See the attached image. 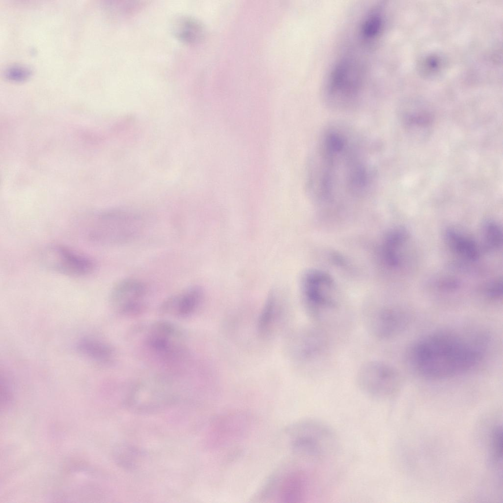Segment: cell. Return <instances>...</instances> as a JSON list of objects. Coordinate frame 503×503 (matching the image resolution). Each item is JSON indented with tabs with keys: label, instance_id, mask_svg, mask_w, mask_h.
Returning a JSON list of instances; mask_svg holds the SVG:
<instances>
[{
	"label": "cell",
	"instance_id": "6da1fadb",
	"mask_svg": "<svg viewBox=\"0 0 503 503\" xmlns=\"http://www.w3.org/2000/svg\"><path fill=\"white\" fill-rule=\"evenodd\" d=\"M483 349L477 341L457 333L441 331L416 342L407 357L413 369L430 379H443L467 372L483 358Z\"/></svg>",
	"mask_w": 503,
	"mask_h": 503
},
{
	"label": "cell",
	"instance_id": "7a4b0ae2",
	"mask_svg": "<svg viewBox=\"0 0 503 503\" xmlns=\"http://www.w3.org/2000/svg\"><path fill=\"white\" fill-rule=\"evenodd\" d=\"M144 226L139 214L123 209H112L97 214L91 220L87 233L92 241L101 244L117 245L137 239Z\"/></svg>",
	"mask_w": 503,
	"mask_h": 503
},
{
	"label": "cell",
	"instance_id": "3957f363",
	"mask_svg": "<svg viewBox=\"0 0 503 503\" xmlns=\"http://www.w3.org/2000/svg\"><path fill=\"white\" fill-rule=\"evenodd\" d=\"M141 342L148 354L165 363L176 362L185 356V335L177 325L168 321H157L147 326Z\"/></svg>",
	"mask_w": 503,
	"mask_h": 503
},
{
	"label": "cell",
	"instance_id": "277c9868",
	"mask_svg": "<svg viewBox=\"0 0 503 503\" xmlns=\"http://www.w3.org/2000/svg\"><path fill=\"white\" fill-rule=\"evenodd\" d=\"M335 283L325 273L311 270L302 278V289L305 301L316 319H321L327 313L337 307Z\"/></svg>",
	"mask_w": 503,
	"mask_h": 503
},
{
	"label": "cell",
	"instance_id": "5b68a950",
	"mask_svg": "<svg viewBox=\"0 0 503 503\" xmlns=\"http://www.w3.org/2000/svg\"><path fill=\"white\" fill-rule=\"evenodd\" d=\"M174 399L168 382L162 378L140 381L131 389L127 399L128 407L138 413H151L163 409Z\"/></svg>",
	"mask_w": 503,
	"mask_h": 503
},
{
	"label": "cell",
	"instance_id": "8992f818",
	"mask_svg": "<svg viewBox=\"0 0 503 503\" xmlns=\"http://www.w3.org/2000/svg\"><path fill=\"white\" fill-rule=\"evenodd\" d=\"M40 259L49 270L64 275L79 277L89 275L94 270L93 260L66 247L52 245L42 252Z\"/></svg>",
	"mask_w": 503,
	"mask_h": 503
},
{
	"label": "cell",
	"instance_id": "52a82bcc",
	"mask_svg": "<svg viewBox=\"0 0 503 503\" xmlns=\"http://www.w3.org/2000/svg\"><path fill=\"white\" fill-rule=\"evenodd\" d=\"M357 380L364 392L378 399L385 398L392 394L400 381L399 374L394 368L379 361L364 364L359 371Z\"/></svg>",
	"mask_w": 503,
	"mask_h": 503
},
{
	"label": "cell",
	"instance_id": "ba28073f",
	"mask_svg": "<svg viewBox=\"0 0 503 503\" xmlns=\"http://www.w3.org/2000/svg\"><path fill=\"white\" fill-rule=\"evenodd\" d=\"M147 289L139 279L128 278L118 281L112 287L109 301L118 314L130 316L139 314L146 306Z\"/></svg>",
	"mask_w": 503,
	"mask_h": 503
},
{
	"label": "cell",
	"instance_id": "9c48e42d",
	"mask_svg": "<svg viewBox=\"0 0 503 503\" xmlns=\"http://www.w3.org/2000/svg\"><path fill=\"white\" fill-rule=\"evenodd\" d=\"M359 67L354 61L346 59L337 63L328 78V92L344 97L355 94L362 84V73Z\"/></svg>",
	"mask_w": 503,
	"mask_h": 503
},
{
	"label": "cell",
	"instance_id": "30bf717a",
	"mask_svg": "<svg viewBox=\"0 0 503 503\" xmlns=\"http://www.w3.org/2000/svg\"><path fill=\"white\" fill-rule=\"evenodd\" d=\"M367 323L372 334L381 339H387L402 332L409 324V315L397 308H381L367 316Z\"/></svg>",
	"mask_w": 503,
	"mask_h": 503
},
{
	"label": "cell",
	"instance_id": "8fae6325",
	"mask_svg": "<svg viewBox=\"0 0 503 503\" xmlns=\"http://www.w3.org/2000/svg\"><path fill=\"white\" fill-rule=\"evenodd\" d=\"M203 297L200 287L190 286L165 300L160 307V311L177 318L187 317L196 311Z\"/></svg>",
	"mask_w": 503,
	"mask_h": 503
},
{
	"label": "cell",
	"instance_id": "7c38bea8",
	"mask_svg": "<svg viewBox=\"0 0 503 503\" xmlns=\"http://www.w3.org/2000/svg\"><path fill=\"white\" fill-rule=\"evenodd\" d=\"M77 349L84 356L101 363L110 362L114 355L113 350L109 344L94 338H85L80 340Z\"/></svg>",
	"mask_w": 503,
	"mask_h": 503
},
{
	"label": "cell",
	"instance_id": "4fadbf2b",
	"mask_svg": "<svg viewBox=\"0 0 503 503\" xmlns=\"http://www.w3.org/2000/svg\"><path fill=\"white\" fill-rule=\"evenodd\" d=\"M406 236L404 229L396 228L390 231L386 237L382 248V256L385 262L390 267L398 266L400 263L398 251Z\"/></svg>",
	"mask_w": 503,
	"mask_h": 503
},
{
	"label": "cell",
	"instance_id": "5bb4252c",
	"mask_svg": "<svg viewBox=\"0 0 503 503\" xmlns=\"http://www.w3.org/2000/svg\"><path fill=\"white\" fill-rule=\"evenodd\" d=\"M446 236L450 247L459 255L470 260L478 258V249L473 241L452 229H448Z\"/></svg>",
	"mask_w": 503,
	"mask_h": 503
},
{
	"label": "cell",
	"instance_id": "9a60e30c",
	"mask_svg": "<svg viewBox=\"0 0 503 503\" xmlns=\"http://www.w3.org/2000/svg\"><path fill=\"white\" fill-rule=\"evenodd\" d=\"M383 23L381 11L377 9L372 10L362 23L360 34L362 38L367 41L376 39L382 31Z\"/></svg>",
	"mask_w": 503,
	"mask_h": 503
},
{
	"label": "cell",
	"instance_id": "2e32d148",
	"mask_svg": "<svg viewBox=\"0 0 503 503\" xmlns=\"http://www.w3.org/2000/svg\"><path fill=\"white\" fill-rule=\"evenodd\" d=\"M115 456L118 463L122 467L129 469L136 466L140 455L137 450L132 447L122 445L117 448Z\"/></svg>",
	"mask_w": 503,
	"mask_h": 503
},
{
	"label": "cell",
	"instance_id": "e0dca14e",
	"mask_svg": "<svg viewBox=\"0 0 503 503\" xmlns=\"http://www.w3.org/2000/svg\"><path fill=\"white\" fill-rule=\"evenodd\" d=\"M485 240L488 248L492 250L498 249L502 243V233L499 226L489 221L483 226Z\"/></svg>",
	"mask_w": 503,
	"mask_h": 503
},
{
	"label": "cell",
	"instance_id": "ac0fdd59",
	"mask_svg": "<svg viewBox=\"0 0 503 503\" xmlns=\"http://www.w3.org/2000/svg\"><path fill=\"white\" fill-rule=\"evenodd\" d=\"M493 447L495 457L500 459L503 454V435L501 427L498 426L495 429L493 438Z\"/></svg>",
	"mask_w": 503,
	"mask_h": 503
},
{
	"label": "cell",
	"instance_id": "d6986e66",
	"mask_svg": "<svg viewBox=\"0 0 503 503\" xmlns=\"http://www.w3.org/2000/svg\"><path fill=\"white\" fill-rule=\"evenodd\" d=\"M30 73V71L26 68L21 66H11L5 71V75L9 79L13 80H21L26 78Z\"/></svg>",
	"mask_w": 503,
	"mask_h": 503
},
{
	"label": "cell",
	"instance_id": "ffe728a7",
	"mask_svg": "<svg viewBox=\"0 0 503 503\" xmlns=\"http://www.w3.org/2000/svg\"><path fill=\"white\" fill-rule=\"evenodd\" d=\"M487 294L491 298H499L502 294V282L498 281L489 285Z\"/></svg>",
	"mask_w": 503,
	"mask_h": 503
}]
</instances>
